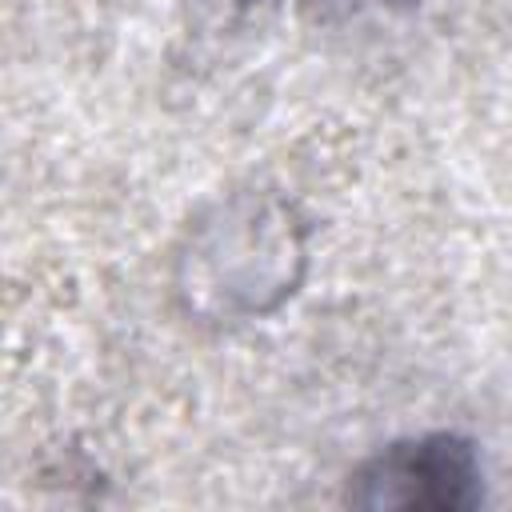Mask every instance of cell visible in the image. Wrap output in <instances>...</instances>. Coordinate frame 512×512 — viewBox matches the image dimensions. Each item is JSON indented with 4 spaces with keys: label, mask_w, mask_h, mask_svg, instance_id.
I'll use <instances>...</instances> for the list:
<instances>
[{
    "label": "cell",
    "mask_w": 512,
    "mask_h": 512,
    "mask_svg": "<svg viewBox=\"0 0 512 512\" xmlns=\"http://www.w3.org/2000/svg\"><path fill=\"white\" fill-rule=\"evenodd\" d=\"M376 480H388V492L404 484V492L392 496L396 504H448V508H456V504L476 500L472 452L448 436L404 444V448L388 452L384 460H376Z\"/></svg>",
    "instance_id": "6da1fadb"
}]
</instances>
